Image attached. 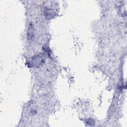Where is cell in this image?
Masks as SVG:
<instances>
[{
    "mask_svg": "<svg viewBox=\"0 0 127 127\" xmlns=\"http://www.w3.org/2000/svg\"><path fill=\"white\" fill-rule=\"evenodd\" d=\"M42 57L40 56V55L38 56L37 57H35V58L34 59H33V60L32 61V64H35V65L36 66L37 65H40V64L42 63Z\"/></svg>",
    "mask_w": 127,
    "mask_h": 127,
    "instance_id": "cell-1",
    "label": "cell"
}]
</instances>
